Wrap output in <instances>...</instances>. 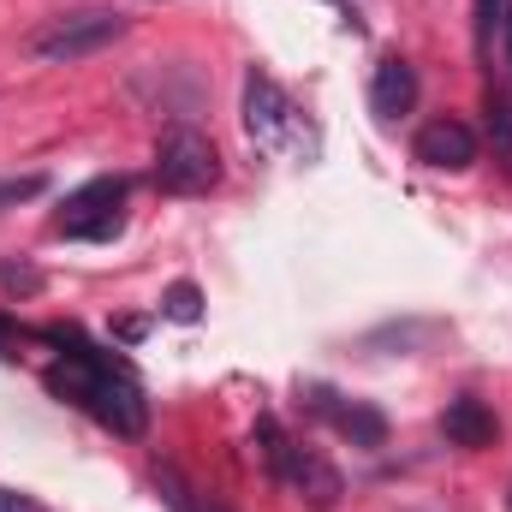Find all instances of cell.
I'll list each match as a JSON object with an SVG mask.
<instances>
[{
	"mask_svg": "<svg viewBox=\"0 0 512 512\" xmlns=\"http://www.w3.org/2000/svg\"><path fill=\"white\" fill-rule=\"evenodd\" d=\"M0 512H48L36 495H18V489H0Z\"/></svg>",
	"mask_w": 512,
	"mask_h": 512,
	"instance_id": "2e32d148",
	"label": "cell"
},
{
	"mask_svg": "<svg viewBox=\"0 0 512 512\" xmlns=\"http://www.w3.org/2000/svg\"><path fill=\"white\" fill-rule=\"evenodd\" d=\"M42 191H48V173H12V179H0V215L18 209V203H36Z\"/></svg>",
	"mask_w": 512,
	"mask_h": 512,
	"instance_id": "5bb4252c",
	"label": "cell"
},
{
	"mask_svg": "<svg viewBox=\"0 0 512 512\" xmlns=\"http://www.w3.org/2000/svg\"><path fill=\"white\" fill-rule=\"evenodd\" d=\"M411 102H417V72L399 54H387L376 66V78H370V108L382 120H399V114H411Z\"/></svg>",
	"mask_w": 512,
	"mask_h": 512,
	"instance_id": "9c48e42d",
	"label": "cell"
},
{
	"mask_svg": "<svg viewBox=\"0 0 512 512\" xmlns=\"http://www.w3.org/2000/svg\"><path fill=\"white\" fill-rule=\"evenodd\" d=\"M161 316H167V322H197V316H203V292H197L191 280L167 286V298H161Z\"/></svg>",
	"mask_w": 512,
	"mask_h": 512,
	"instance_id": "4fadbf2b",
	"label": "cell"
},
{
	"mask_svg": "<svg viewBox=\"0 0 512 512\" xmlns=\"http://www.w3.org/2000/svg\"><path fill=\"white\" fill-rule=\"evenodd\" d=\"M280 483L304 489L316 507H328V501L340 495V477H334V465H328V459H316L310 447H292V465H286V477H280Z\"/></svg>",
	"mask_w": 512,
	"mask_h": 512,
	"instance_id": "30bf717a",
	"label": "cell"
},
{
	"mask_svg": "<svg viewBox=\"0 0 512 512\" xmlns=\"http://www.w3.org/2000/svg\"><path fill=\"white\" fill-rule=\"evenodd\" d=\"M155 495H161V501H167L173 512H227V507H215L209 495H197V489H191L179 471H167V465L155 471Z\"/></svg>",
	"mask_w": 512,
	"mask_h": 512,
	"instance_id": "8fae6325",
	"label": "cell"
},
{
	"mask_svg": "<svg viewBox=\"0 0 512 512\" xmlns=\"http://www.w3.org/2000/svg\"><path fill=\"white\" fill-rule=\"evenodd\" d=\"M0 286L18 292V298H30V292H42V268H30V262H0Z\"/></svg>",
	"mask_w": 512,
	"mask_h": 512,
	"instance_id": "9a60e30c",
	"label": "cell"
},
{
	"mask_svg": "<svg viewBox=\"0 0 512 512\" xmlns=\"http://www.w3.org/2000/svg\"><path fill=\"white\" fill-rule=\"evenodd\" d=\"M495 54H501V66L512 72V6H507V24H501V42H495Z\"/></svg>",
	"mask_w": 512,
	"mask_h": 512,
	"instance_id": "e0dca14e",
	"label": "cell"
},
{
	"mask_svg": "<svg viewBox=\"0 0 512 512\" xmlns=\"http://www.w3.org/2000/svg\"><path fill=\"white\" fill-rule=\"evenodd\" d=\"M310 411L316 417H328L352 447H382L387 441V417L376 405H364V399H340L334 387H310Z\"/></svg>",
	"mask_w": 512,
	"mask_h": 512,
	"instance_id": "52a82bcc",
	"label": "cell"
},
{
	"mask_svg": "<svg viewBox=\"0 0 512 512\" xmlns=\"http://www.w3.org/2000/svg\"><path fill=\"white\" fill-rule=\"evenodd\" d=\"M507 6L512 0H477V54L483 60H495V42H501V24H507Z\"/></svg>",
	"mask_w": 512,
	"mask_h": 512,
	"instance_id": "7c38bea8",
	"label": "cell"
},
{
	"mask_svg": "<svg viewBox=\"0 0 512 512\" xmlns=\"http://www.w3.org/2000/svg\"><path fill=\"white\" fill-rule=\"evenodd\" d=\"M507 507H512V483H507Z\"/></svg>",
	"mask_w": 512,
	"mask_h": 512,
	"instance_id": "ac0fdd59",
	"label": "cell"
},
{
	"mask_svg": "<svg viewBox=\"0 0 512 512\" xmlns=\"http://www.w3.org/2000/svg\"><path fill=\"white\" fill-rule=\"evenodd\" d=\"M155 185L167 197H203L221 185V149L197 126H173L155 143Z\"/></svg>",
	"mask_w": 512,
	"mask_h": 512,
	"instance_id": "3957f363",
	"label": "cell"
},
{
	"mask_svg": "<svg viewBox=\"0 0 512 512\" xmlns=\"http://www.w3.org/2000/svg\"><path fill=\"white\" fill-rule=\"evenodd\" d=\"M120 227H126V179H90L54 215L60 239H114Z\"/></svg>",
	"mask_w": 512,
	"mask_h": 512,
	"instance_id": "277c9868",
	"label": "cell"
},
{
	"mask_svg": "<svg viewBox=\"0 0 512 512\" xmlns=\"http://www.w3.org/2000/svg\"><path fill=\"white\" fill-rule=\"evenodd\" d=\"M245 131H251V143L262 155H286L298 143V108L268 72L245 78Z\"/></svg>",
	"mask_w": 512,
	"mask_h": 512,
	"instance_id": "5b68a950",
	"label": "cell"
},
{
	"mask_svg": "<svg viewBox=\"0 0 512 512\" xmlns=\"http://www.w3.org/2000/svg\"><path fill=\"white\" fill-rule=\"evenodd\" d=\"M48 340H54V346H72L60 364H48V376H42L48 393H60L66 405L90 411V417H96L102 429H114V435H143V423H149L143 387L131 382L114 358H102L78 328H48Z\"/></svg>",
	"mask_w": 512,
	"mask_h": 512,
	"instance_id": "6da1fadb",
	"label": "cell"
},
{
	"mask_svg": "<svg viewBox=\"0 0 512 512\" xmlns=\"http://www.w3.org/2000/svg\"><path fill=\"white\" fill-rule=\"evenodd\" d=\"M120 36H126V18L108 12V6H90V12H60V18L36 24L24 36V54L48 60V66H72V60H90V54L114 48Z\"/></svg>",
	"mask_w": 512,
	"mask_h": 512,
	"instance_id": "7a4b0ae2",
	"label": "cell"
},
{
	"mask_svg": "<svg viewBox=\"0 0 512 512\" xmlns=\"http://www.w3.org/2000/svg\"><path fill=\"white\" fill-rule=\"evenodd\" d=\"M411 155L435 173H465L477 161V131L465 120H429V126L411 137Z\"/></svg>",
	"mask_w": 512,
	"mask_h": 512,
	"instance_id": "8992f818",
	"label": "cell"
},
{
	"mask_svg": "<svg viewBox=\"0 0 512 512\" xmlns=\"http://www.w3.org/2000/svg\"><path fill=\"white\" fill-rule=\"evenodd\" d=\"M441 435H447L453 447H471V453H477V447H495V441H501V423H495V411H489L483 399L465 393V399H453V405L441 411Z\"/></svg>",
	"mask_w": 512,
	"mask_h": 512,
	"instance_id": "ba28073f",
	"label": "cell"
},
{
	"mask_svg": "<svg viewBox=\"0 0 512 512\" xmlns=\"http://www.w3.org/2000/svg\"><path fill=\"white\" fill-rule=\"evenodd\" d=\"M0 358H6V352H0Z\"/></svg>",
	"mask_w": 512,
	"mask_h": 512,
	"instance_id": "d6986e66",
	"label": "cell"
}]
</instances>
